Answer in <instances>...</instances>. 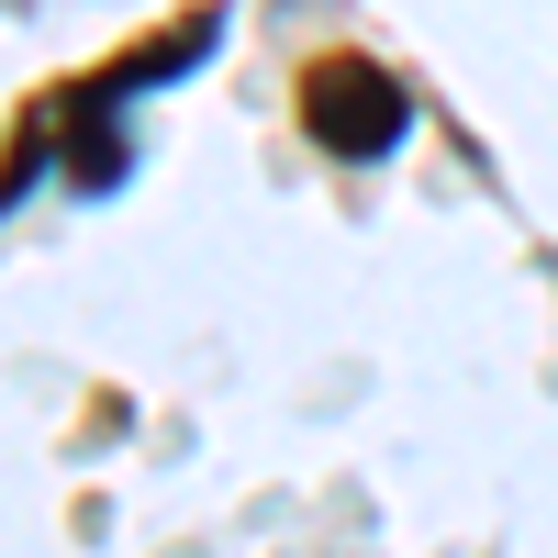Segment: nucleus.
I'll use <instances>...</instances> for the list:
<instances>
[{"label":"nucleus","mask_w":558,"mask_h":558,"mask_svg":"<svg viewBox=\"0 0 558 558\" xmlns=\"http://www.w3.org/2000/svg\"><path fill=\"white\" fill-rule=\"evenodd\" d=\"M302 134L324 157H380L402 146V78H380L368 57H324L302 78Z\"/></svg>","instance_id":"obj_1"}]
</instances>
